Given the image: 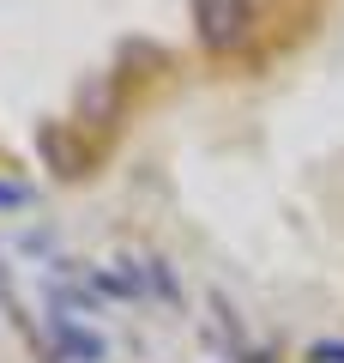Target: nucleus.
I'll return each mask as SVG.
<instances>
[{"mask_svg": "<svg viewBox=\"0 0 344 363\" xmlns=\"http://www.w3.org/2000/svg\"><path fill=\"white\" fill-rule=\"evenodd\" d=\"M200 18H205V43H212V49L242 43V30H248V6L242 0H200Z\"/></svg>", "mask_w": 344, "mask_h": 363, "instance_id": "1", "label": "nucleus"}, {"mask_svg": "<svg viewBox=\"0 0 344 363\" xmlns=\"http://www.w3.org/2000/svg\"><path fill=\"white\" fill-rule=\"evenodd\" d=\"M37 145L49 152V164L61 169V176H79V169H85V157L67 145V133H61V128H42V133H37Z\"/></svg>", "mask_w": 344, "mask_h": 363, "instance_id": "2", "label": "nucleus"}, {"mask_svg": "<svg viewBox=\"0 0 344 363\" xmlns=\"http://www.w3.org/2000/svg\"><path fill=\"white\" fill-rule=\"evenodd\" d=\"M314 363H344V345H314Z\"/></svg>", "mask_w": 344, "mask_h": 363, "instance_id": "3", "label": "nucleus"}, {"mask_svg": "<svg viewBox=\"0 0 344 363\" xmlns=\"http://www.w3.org/2000/svg\"><path fill=\"white\" fill-rule=\"evenodd\" d=\"M25 200V188H0V206H18Z\"/></svg>", "mask_w": 344, "mask_h": 363, "instance_id": "4", "label": "nucleus"}]
</instances>
